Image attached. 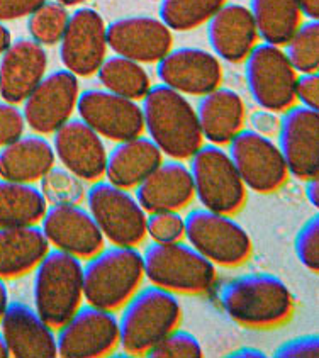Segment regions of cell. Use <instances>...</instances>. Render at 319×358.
<instances>
[{"label":"cell","instance_id":"cell-1","mask_svg":"<svg viewBox=\"0 0 319 358\" xmlns=\"http://www.w3.org/2000/svg\"><path fill=\"white\" fill-rule=\"evenodd\" d=\"M219 304L233 321L246 328L265 329L284 324L294 314V297L274 273H245L219 289Z\"/></svg>","mask_w":319,"mask_h":358},{"label":"cell","instance_id":"cell-2","mask_svg":"<svg viewBox=\"0 0 319 358\" xmlns=\"http://www.w3.org/2000/svg\"><path fill=\"white\" fill-rule=\"evenodd\" d=\"M141 109L150 139L166 157L187 160L202 146L197 113L183 94L163 83L150 87Z\"/></svg>","mask_w":319,"mask_h":358},{"label":"cell","instance_id":"cell-3","mask_svg":"<svg viewBox=\"0 0 319 358\" xmlns=\"http://www.w3.org/2000/svg\"><path fill=\"white\" fill-rule=\"evenodd\" d=\"M143 278V253L136 246L102 248L83 266V297L95 308L115 311L133 297Z\"/></svg>","mask_w":319,"mask_h":358},{"label":"cell","instance_id":"cell-4","mask_svg":"<svg viewBox=\"0 0 319 358\" xmlns=\"http://www.w3.org/2000/svg\"><path fill=\"white\" fill-rule=\"evenodd\" d=\"M182 306L175 292L148 285L126 302L119 320V343L131 355H145L160 340L177 328Z\"/></svg>","mask_w":319,"mask_h":358},{"label":"cell","instance_id":"cell-5","mask_svg":"<svg viewBox=\"0 0 319 358\" xmlns=\"http://www.w3.org/2000/svg\"><path fill=\"white\" fill-rule=\"evenodd\" d=\"M34 309L51 328H59L77 313L83 299V265L78 257L51 250L34 268Z\"/></svg>","mask_w":319,"mask_h":358},{"label":"cell","instance_id":"cell-6","mask_svg":"<svg viewBox=\"0 0 319 358\" xmlns=\"http://www.w3.org/2000/svg\"><path fill=\"white\" fill-rule=\"evenodd\" d=\"M143 265L151 284L178 294L206 292L218 277L213 262L180 240L151 243L143 253Z\"/></svg>","mask_w":319,"mask_h":358},{"label":"cell","instance_id":"cell-7","mask_svg":"<svg viewBox=\"0 0 319 358\" xmlns=\"http://www.w3.org/2000/svg\"><path fill=\"white\" fill-rule=\"evenodd\" d=\"M194 194L204 209L233 216L246 201V187L229 155L218 145L201 146L190 157Z\"/></svg>","mask_w":319,"mask_h":358},{"label":"cell","instance_id":"cell-8","mask_svg":"<svg viewBox=\"0 0 319 358\" xmlns=\"http://www.w3.org/2000/svg\"><path fill=\"white\" fill-rule=\"evenodd\" d=\"M183 236L213 264L239 266L251 257L250 234L228 214L194 209L183 217Z\"/></svg>","mask_w":319,"mask_h":358},{"label":"cell","instance_id":"cell-9","mask_svg":"<svg viewBox=\"0 0 319 358\" xmlns=\"http://www.w3.org/2000/svg\"><path fill=\"white\" fill-rule=\"evenodd\" d=\"M245 80L260 109L285 113L296 102L297 73L278 46L255 45L245 58Z\"/></svg>","mask_w":319,"mask_h":358},{"label":"cell","instance_id":"cell-10","mask_svg":"<svg viewBox=\"0 0 319 358\" xmlns=\"http://www.w3.org/2000/svg\"><path fill=\"white\" fill-rule=\"evenodd\" d=\"M87 209L113 245L136 246L146 238V210L126 189L95 182L87 190Z\"/></svg>","mask_w":319,"mask_h":358},{"label":"cell","instance_id":"cell-11","mask_svg":"<svg viewBox=\"0 0 319 358\" xmlns=\"http://www.w3.org/2000/svg\"><path fill=\"white\" fill-rule=\"evenodd\" d=\"M229 145V158L246 189L274 194L285 184L289 172L281 150L270 136L253 129H241Z\"/></svg>","mask_w":319,"mask_h":358},{"label":"cell","instance_id":"cell-12","mask_svg":"<svg viewBox=\"0 0 319 358\" xmlns=\"http://www.w3.org/2000/svg\"><path fill=\"white\" fill-rule=\"evenodd\" d=\"M78 95V78L71 71L62 69L45 75L22 102L26 126L41 136L53 134L70 121L77 109Z\"/></svg>","mask_w":319,"mask_h":358},{"label":"cell","instance_id":"cell-13","mask_svg":"<svg viewBox=\"0 0 319 358\" xmlns=\"http://www.w3.org/2000/svg\"><path fill=\"white\" fill-rule=\"evenodd\" d=\"M119 345V320L113 311L83 306L59 326L58 355L65 358H99Z\"/></svg>","mask_w":319,"mask_h":358},{"label":"cell","instance_id":"cell-14","mask_svg":"<svg viewBox=\"0 0 319 358\" xmlns=\"http://www.w3.org/2000/svg\"><path fill=\"white\" fill-rule=\"evenodd\" d=\"M77 110L87 126L111 141H127L145 131L141 106L106 89H89L80 94Z\"/></svg>","mask_w":319,"mask_h":358},{"label":"cell","instance_id":"cell-15","mask_svg":"<svg viewBox=\"0 0 319 358\" xmlns=\"http://www.w3.org/2000/svg\"><path fill=\"white\" fill-rule=\"evenodd\" d=\"M107 24L95 9L80 7L70 15L59 41V62L77 77H90L107 57Z\"/></svg>","mask_w":319,"mask_h":358},{"label":"cell","instance_id":"cell-16","mask_svg":"<svg viewBox=\"0 0 319 358\" xmlns=\"http://www.w3.org/2000/svg\"><path fill=\"white\" fill-rule=\"evenodd\" d=\"M157 75L163 85L180 94L201 97L218 89L225 77L216 55L192 46L170 50L157 62Z\"/></svg>","mask_w":319,"mask_h":358},{"label":"cell","instance_id":"cell-17","mask_svg":"<svg viewBox=\"0 0 319 358\" xmlns=\"http://www.w3.org/2000/svg\"><path fill=\"white\" fill-rule=\"evenodd\" d=\"M278 150L287 172L299 180L318 175L319 166V117L318 110L304 106L290 107L278 119Z\"/></svg>","mask_w":319,"mask_h":358},{"label":"cell","instance_id":"cell-18","mask_svg":"<svg viewBox=\"0 0 319 358\" xmlns=\"http://www.w3.org/2000/svg\"><path fill=\"white\" fill-rule=\"evenodd\" d=\"M107 46L119 57L138 63H157L173 46L171 31L151 15H127L106 27Z\"/></svg>","mask_w":319,"mask_h":358},{"label":"cell","instance_id":"cell-19","mask_svg":"<svg viewBox=\"0 0 319 358\" xmlns=\"http://www.w3.org/2000/svg\"><path fill=\"white\" fill-rule=\"evenodd\" d=\"M43 231L58 250L90 258L104 248V234L89 209L78 204H51L43 216Z\"/></svg>","mask_w":319,"mask_h":358},{"label":"cell","instance_id":"cell-20","mask_svg":"<svg viewBox=\"0 0 319 358\" xmlns=\"http://www.w3.org/2000/svg\"><path fill=\"white\" fill-rule=\"evenodd\" d=\"M53 150L59 163L80 180L97 182L104 175L107 151L99 136L82 119H70L55 131Z\"/></svg>","mask_w":319,"mask_h":358},{"label":"cell","instance_id":"cell-21","mask_svg":"<svg viewBox=\"0 0 319 358\" xmlns=\"http://www.w3.org/2000/svg\"><path fill=\"white\" fill-rule=\"evenodd\" d=\"M0 326L12 357L53 358L58 355L53 328L26 302H9Z\"/></svg>","mask_w":319,"mask_h":358},{"label":"cell","instance_id":"cell-22","mask_svg":"<svg viewBox=\"0 0 319 358\" xmlns=\"http://www.w3.org/2000/svg\"><path fill=\"white\" fill-rule=\"evenodd\" d=\"M48 53L33 39L19 38L0 57V97L21 104L45 78Z\"/></svg>","mask_w":319,"mask_h":358},{"label":"cell","instance_id":"cell-23","mask_svg":"<svg viewBox=\"0 0 319 358\" xmlns=\"http://www.w3.org/2000/svg\"><path fill=\"white\" fill-rule=\"evenodd\" d=\"M207 39L214 55L226 63H241L257 45L258 31L248 7L225 3L207 21Z\"/></svg>","mask_w":319,"mask_h":358},{"label":"cell","instance_id":"cell-24","mask_svg":"<svg viewBox=\"0 0 319 358\" xmlns=\"http://www.w3.org/2000/svg\"><path fill=\"white\" fill-rule=\"evenodd\" d=\"M190 170L178 160L160 163L155 172L136 187V201L146 213L185 209L194 199Z\"/></svg>","mask_w":319,"mask_h":358},{"label":"cell","instance_id":"cell-25","mask_svg":"<svg viewBox=\"0 0 319 358\" xmlns=\"http://www.w3.org/2000/svg\"><path fill=\"white\" fill-rule=\"evenodd\" d=\"M202 136L211 145H228L245 124V102L241 95L228 87H218L202 95L197 109Z\"/></svg>","mask_w":319,"mask_h":358},{"label":"cell","instance_id":"cell-26","mask_svg":"<svg viewBox=\"0 0 319 358\" xmlns=\"http://www.w3.org/2000/svg\"><path fill=\"white\" fill-rule=\"evenodd\" d=\"M163 162V153L150 138L138 136L121 141L107 155L104 175L121 189H136Z\"/></svg>","mask_w":319,"mask_h":358},{"label":"cell","instance_id":"cell-27","mask_svg":"<svg viewBox=\"0 0 319 358\" xmlns=\"http://www.w3.org/2000/svg\"><path fill=\"white\" fill-rule=\"evenodd\" d=\"M48 252L50 241L38 224L0 228V278L33 272Z\"/></svg>","mask_w":319,"mask_h":358},{"label":"cell","instance_id":"cell-28","mask_svg":"<svg viewBox=\"0 0 319 358\" xmlns=\"http://www.w3.org/2000/svg\"><path fill=\"white\" fill-rule=\"evenodd\" d=\"M55 158L53 146L41 134L21 136L0 150V177L34 184L53 169Z\"/></svg>","mask_w":319,"mask_h":358},{"label":"cell","instance_id":"cell-29","mask_svg":"<svg viewBox=\"0 0 319 358\" xmlns=\"http://www.w3.org/2000/svg\"><path fill=\"white\" fill-rule=\"evenodd\" d=\"M251 15L265 43L282 46L302 24L299 0H251Z\"/></svg>","mask_w":319,"mask_h":358},{"label":"cell","instance_id":"cell-30","mask_svg":"<svg viewBox=\"0 0 319 358\" xmlns=\"http://www.w3.org/2000/svg\"><path fill=\"white\" fill-rule=\"evenodd\" d=\"M46 208V197L34 184L0 178V228L38 224Z\"/></svg>","mask_w":319,"mask_h":358},{"label":"cell","instance_id":"cell-31","mask_svg":"<svg viewBox=\"0 0 319 358\" xmlns=\"http://www.w3.org/2000/svg\"><path fill=\"white\" fill-rule=\"evenodd\" d=\"M97 77L104 89L131 101L145 97L151 87L148 71L143 69L141 63L119 55L104 59L97 70Z\"/></svg>","mask_w":319,"mask_h":358},{"label":"cell","instance_id":"cell-32","mask_svg":"<svg viewBox=\"0 0 319 358\" xmlns=\"http://www.w3.org/2000/svg\"><path fill=\"white\" fill-rule=\"evenodd\" d=\"M226 0H162L160 21L170 31H194L213 17Z\"/></svg>","mask_w":319,"mask_h":358},{"label":"cell","instance_id":"cell-33","mask_svg":"<svg viewBox=\"0 0 319 358\" xmlns=\"http://www.w3.org/2000/svg\"><path fill=\"white\" fill-rule=\"evenodd\" d=\"M70 14L57 0H48L27 17V33L41 46H53L62 41L69 26Z\"/></svg>","mask_w":319,"mask_h":358},{"label":"cell","instance_id":"cell-34","mask_svg":"<svg viewBox=\"0 0 319 358\" xmlns=\"http://www.w3.org/2000/svg\"><path fill=\"white\" fill-rule=\"evenodd\" d=\"M285 57L301 73H314L319 69V22L308 21L297 27L285 43Z\"/></svg>","mask_w":319,"mask_h":358},{"label":"cell","instance_id":"cell-35","mask_svg":"<svg viewBox=\"0 0 319 358\" xmlns=\"http://www.w3.org/2000/svg\"><path fill=\"white\" fill-rule=\"evenodd\" d=\"M41 192L50 204H78L85 197L83 180L63 166H53L41 178Z\"/></svg>","mask_w":319,"mask_h":358},{"label":"cell","instance_id":"cell-36","mask_svg":"<svg viewBox=\"0 0 319 358\" xmlns=\"http://www.w3.org/2000/svg\"><path fill=\"white\" fill-rule=\"evenodd\" d=\"M202 353L204 352L197 336L175 328L145 355L150 358H195L202 357Z\"/></svg>","mask_w":319,"mask_h":358},{"label":"cell","instance_id":"cell-37","mask_svg":"<svg viewBox=\"0 0 319 358\" xmlns=\"http://www.w3.org/2000/svg\"><path fill=\"white\" fill-rule=\"evenodd\" d=\"M294 250L306 268L319 272V216L314 214L301 226L294 240Z\"/></svg>","mask_w":319,"mask_h":358},{"label":"cell","instance_id":"cell-38","mask_svg":"<svg viewBox=\"0 0 319 358\" xmlns=\"http://www.w3.org/2000/svg\"><path fill=\"white\" fill-rule=\"evenodd\" d=\"M183 217L177 210H163V213H151L146 220V234L153 238V241L170 243L178 241L183 236Z\"/></svg>","mask_w":319,"mask_h":358},{"label":"cell","instance_id":"cell-39","mask_svg":"<svg viewBox=\"0 0 319 358\" xmlns=\"http://www.w3.org/2000/svg\"><path fill=\"white\" fill-rule=\"evenodd\" d=\"M24 129H26V119L22 109L10 102L0 101V148L24 136Z\"/></svg>","mask_w":319,"mask_h":358},{"label":"cell","instance_id":"cell-40","mask_svg":"<svg viewBox=\"0 0 319 358\" xmlns=\"http://www.w3.org/2000/svg\"><path fill=\"white\" fill-rule=\"evenodd\" d=\"M319 355V338L316 335L297 336L287 340L275 350V358H316Z\"/></svg>","mask_w":319,"mask_h":358},{"label":"cell","instance_id":"cell-41","mask_svg":"<svg viewBox=\"0 0 319 358\" xmlns=\"http://www.w3.org/2000/svg\"><path fill=\"white\" fill-rule=\"evenodd\" d=\"M48 0H0V22L29 17Z\"/></svg>","mask_w":319,"mask_h":358},{"label":"cell","instance_id":"cell-42","mask_svg":"<svg viewBox=\"0 0 319 358\" xmlns=\"http://www.w3.org/2000/svg\"><path fill=\"white\" fill-rule=\"evenodd\" d=\"M296 101L308 109L318 110L319 106V77L318 73H302L296 82Z\"/></svg>","mask_w":319,"mask_h":358},{"label":"cell","instance_id":"cell-43","mask_svg":"<svg viewBox=\"0 0 319 358\" xmlns=\"http://www.w3.org/2000/svg\"><path fill=\"white\" fill-rule=\"evenodd\" d=\"M250 121H251V127H253V131L263 134V136H274V134H277L278 117L275 116V113L260 109L257 110V113L251 114Z\"/></svg>","mask_w":319,"mask_h":358},{"label":"cell","instance_id":"cell-44","mask_svg":"<svg viewBox=\"0 0 319 358\" xmlns=\"http://www.w3.org/2000/svg\"><path fill=\"white\" fill-rule=\"evenodd\" d=\"M306 197H308L309 204L313 208H318L319 206V182H318V175L311 177L306 180Z\"/></svg>","mask_w":319,"mask_h":358},{"label":"cell","instance_id":"cell-45","mask_svg":"<svg viewBox=\"0 0 319 358\" xmlns=\"http://www.w3.org/2000/svg\"><path fill=\"white\" fill-rule=\"evenodd\" d=\"M301 3L302 15L309 19V21H318L319 17V0H299Z\"/></svg>","mask_w":319,"mask_h":358},{"label":"cell","instance_id":"cell-46","mask_svg":"<svg viewBox=\"0 0 319 358\" xmlns=\"http://www.w3.org/2000/svg\"><path fill=\"white\" fill-rule=\"evenodd\" d=\"M12 43V33L9 27L3 22H0V57L3 55V51L10 46Z\"/></svg>","mask_w":319,"mask_h":358},{"label":"cell","instance_id":"cell-47","mask_svg":"<svg viewBox=\"0 0 319 358\" xmlns=\"http://www.w3.org/2000/svg\"><path fill=\"white\" fill-rule=\"evenodd\" d=\"M9 306V289L6 285V278H0V320Z\"/></svg>","mask_w":319,"mask_h":358},{"label":"cell","instance_id":"cell-48","mask_svg":"<svg viewBox=\"0 0 319 358\" xmlns=\"http://www.w3.org/2000/svg\"><path fill=\"white\" fill-rule=\"evenodd\" d=\"M228 357H246V358H248V357H258V358H263V357H265V353H263L262 350L245 347V348L234 350V352L229 353Z\"/></svg>","mask_w":319,"mask_h":358},{"label":"cell","instance_id":"cell-49","mask_svg":"<svg viewBox=\"0 0 319 358\" xmlns=\"http://www.w3.org/2000/svg\"><path fill=\"white\" fill-rule=\"evenodd\" d=\"M6 357H10V352L6 343V338H3L2 331H0V358H6Z\"/></svg>","mask_w":319,"mask_h":358},{"label":"cell","instance_id":"cell-50","mask_svg":"<svg viewBox=\"0 0 319 358\" xmlns=\"http://www.w3.org/2000/svg\"><path fill=\"white\" fill-rule=\"evenodd\" d=\"M57 2H59L65 7H71V6H80V3L87 2V0H57Z\"/></svg>","mask_w":319,"mask_h":358}]
</instances>
